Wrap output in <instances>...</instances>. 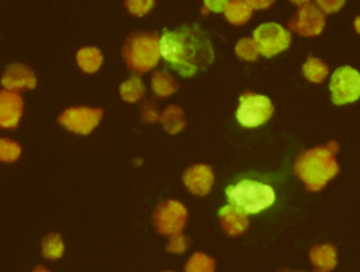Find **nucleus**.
Instances as JSON below:
<instances>
[{
  "label": "nucleus",
  "instance_id": "obj_5",
  "mask_svg": "<svg viewBox=\"0 0 360 272\" xmlns=\"http://www.w3.org/2000/svg\"><path fill=\"white\" fill-rule=\"evenodd\" d=\"M273 110V103L267 96L246 92L239 99L236 120L243 127H257L271 117Z\"/></svg>",
  "mask_w": 360,
  "mask_h": 272
},
{
  "label": "nucleus",
  "instance_id": "obj_16",
  "mask_svg": "<svg viewBox=\"0 0 360 272\" xmlns=\"http://www.w3.org/2000/svg\"><path fill=\"white\" fill-rule=\"evenodd\" d=\"M252 11L245 0H229L224 8V16L231 24L242 25L252 17Z\"/></svg>",
  "mask_w": 360,
  "mask_h": 272
},
{
  "label": "nucleus",
  "instance_id": "obj_4",
  "mask_svg": "<svg viewBox=\"0 0 360 272\" xmlns=\"http://www.w3.org/2000/svg\"><path fill=\"white\" fill-rule=\"evenodd\" d=\"M122 56L132 72L145 73L150 70L162 58L160 37L156 32H134L122 47Z\"/></svg>",
  "mask_w": 360,
  "mask_h": 272
},
{
  "label": "nucleus",
  "instance_id": "obj_11",
  "mask_svg": "<svg viewBox=\"0 0 360 272\" xmlns=\"http://www.w3.org/2000/svg\"><path fill=\"white\" fill-rule=\"evenodd\" d=\"M1 85L7 90L20 93L22 90L34 89L37 85V78L28 66L21 63H11L6 68L1 76Z\"/></svg>",
  "mask_w": 360,
  "mask_h": 272
},
{
  "label": "nucleus",
  "instance_id": "obj_14",
  "mask_svg": "<svg viewBox=\"0 0 360 272\" xmlns=\"http://www.w3.org/2000/svg\"><path fill=\"white\" fill-rule=\"evenodd\" d=\"M218 216L221 220V227L228 235H239L249 227L248 214L232 204L221 207Z\"/></svg>",
  "mask_w": 360,
  "mask_h": 272
},
{
  "label": "nucleus",
  "instance_id": "obj_20",
  "mask_svg": "<svg viewBox=\"0 0 360 272\" xmlns=\"http://www.w3.org/2000/svg\"><path fill=\"white\" fill-rule=\"evenodd\" d=\"M302 75L312 83H321L328 76V66L319 58L309 55L302 65Z\"/></svg>",
  "mask_w": 360,
  "mask_h": 272
},
{
  "label": "nucleus",
  "instance_id": "obj_9",
  "mask_svg": "<svg viewBox=\"0 0 360 272\" xmlns=\"http://www.w3.org/2000/svg\"><path fill=\"white\" fill-rule=\"evenodd\" d=\"M103 117L101 109L93 107H70L59 116V123L69 131L76 134H90Z\"/></svg>",
  "mask_w": 360,
  "mask_h": 272
},
{
  "label": "nucleus",
  "instance_id": "obj_10",
  "mask_svg": "<svg viewBox=\"0 0 360 272\" xmlns=\"http://www.w3.org/2000/svg\"><path fill=\"white\" fill-rule=\"evenodd\" d=\"M325 27V14L316 4H307L297 10L288 21V31L297 32L302 37L319 35Z\"/></svg>",
  "mask_w": 360,
  "mask_h": 272
},
{
  "label": "nucleus",
  "instance_id": "obj_32",
  "mask_svg": "<svg viewBox=\"0 0 360 272\" xmlns=\"http://www.w3.org/2000/svg\"><path fill=\"white\" fill-rule=\"evenodd\" d=\"M290 1L294 3V4L298 6V7H302V6H307V4L311 3V0H290Z\"/></svg>",
  "mask_w": 360,
  "mask_h": 272
},
{
  "label": "nucleus",
  "instance_id": "obj_26",
  "mask_svg": "<svg viewBox=\"0 0 360 272\" xmlns=\"http://www.w3.org/2000/svg\"><path fill=\"white\" fill-rule=\"evenodd\" d=\"M155 6V0H125L127 10L134 16H145Z\"/></svg>",
  "mask_w": 360,
  "mask_h": 272
},
{
  "label": "nucleus",
  "instance_id": "obj_28",
  "mask_svg": "<svg viewBox=\"0 0 360 272\" xmlns=\"http://www.w3.org/2000/svg\"><path fill=\"white\" fill-rule=\"evenodd\" d=\"M315 4L323 14H330L340 10L345 4V0H315Z\"/></svg>",
  "mask_w": 360,
  "mask_h": 272
},
{
  "label": "nucleus",
  "instance_id": "obj_7",
  "mask_svg": "<svg viewBox=\"0 0 360 272\" xmlns=\"http://www.w3.org/2000/svg\"><path fill=\"white\" fill-rule=\"evenodd\" d=\"M332 101L335 104H346L360 99V72L352 66L338 68L329 82Z\"/></svg>",
  "mask_w": 360,
  "mask_h": 272
},
{
  "label": "nucleus",
  "instance_id": "obj_12",
  "mask_svg": "<svg viewBox=\"0 0 360 272\" xmlns=\"http://www.w3.org/2000/svg\"><path fill=\"white\" fill-rule=\"evenodd\" d=\"M24 103L17 92L0 90V128H15L22 116Z\"/></svg>",
  "mask_w": 360,
  "mask_h": 272
},
{
  "label": "nucleus",
  "instance_id": "obj_18",
  "mask_svg": "<svg viewBox=\"0 0 360 272\" xmlns=\"http://www.w3.org/2000/svg\"><path fill=\"white\" fill-rule=\"evenodd\" d=\"M150 86L153 93L159 97L170 96L179 89V83L176 82V79L169 72H165V70H159L152 75Z\"/></svg>",
  "mask_w": 360,
  "mask_h": 272
},
{
  "label": "nucleus",
  "instance_id": "obj_17",
  "mask_svg": "<svg viewBox=\"0 0 360 272\" xmlns=\"http://www.w3.org/2000/svg\"><path fill=\"white\" fill-rule=\"evenodd\" d=\"M76 61H77L79 68L83 72L94 73L96 70L100 69V66L103 63V55H101L100 49H97L94 47H84V48L79 49V52L76 55Z\"/></svg>",
  "mask_w": 360,
  "mask_h": 272
},
{
  "label": "nucleus",
  "instance_id": "obj_34",
  "mask_svg": "<svg viewBox=\"0 0 360 272\" xmlns=\"http://www.w3.org/2000/svg\"><path fill=\"white\" fill-rule=\"evenodd\" d=\"M34 272H48V271L44 266H38V268H35Z\"/></svg>",
  "mask_w": 360,
  "mask_h": 272
},
{
  "label": "nucleus",
  "instance_id": "obj_3",
  "mask_svg": "<svg viewBox=\"0 0 360 272\" xmlns=\"http://www.w3.org/2000/svg\"><path fill=\"white\" fill-rule=\"evenodd\" d=\"M225 193L229 204L246 214L260 213L276 200V193L270 185L253 179H240L229 185Z\"/></svg>",
  "mask_w": 360,
  "mask_h": 272
},
{
  "label": "nucleus",
  "instance_id": "obj_29",
  "mask_svg": "<svg viewBox=\"0 0 360 272\" xmlns=\"http://www.w3.org/2000/svg\"><path fill=\"white\" fill-rule=\"evenodd\" d=\"M141 117H142V120H143L145 123H150V121L153 123V121H156V120H158V110H156V106H155L153 103H150V101L145 103V104L142 106Z\"/></svg>",
  "mask_w": 360,
  "mask_h": 272
},
{
  "label": "nucleus",
  "instance_id": "obj_21",
  "mask_svg": "<svg viewBox=\"0 0 360 272\" xmlns=\"http://www.w3.org/2000/svg\"><path fill=\"white\" fill-rule=\"evenodd\" d=\"M120 93L125 101L134 103L142 99V96L145 94V85L136 75H134L121 85Z\"/></svg>",
  "mask_w": 360,
  "mask_h": 272
},
{
  "label": "nucleus",
  "instance_id": "obj_1",
  "mask_svg": "<svg viewBox=\"0 0 360 272\" xmlns=\"http://www.w3.org/2000/svg\"><path fill=\"white\" fill-rule=\"evenodd\" d=\"M160 56L179 75L190 78L212 63L214 49L202 30L184 25L163 31Z\"/></svg>",
  "mask_w": 360,
  "mask_h": 272
},
{
  "label": "nucleus",
  "instance_id": "obj_8",
  "mask_svg": "<svg viewBox=\"0 0 360 272\" xmlns=\"http://www.w3.org/2000/svg\"><path fill=\"white\" fill-rule=\"evenodd\" d=\"M152 221L160 234H180L187 221V209L177 200H165L155 209Z\"/></svg>",
  "mask_w": 360,
  "mask_h": 272
},
{
  "label": "nucleus",
  "instance_id": "obj_31",
  "mask_svg": "<svg viewBox=\"0 0 360 272\" xmlns=\"http://www.w3.org/2000/svg\"><path fill=\"white\" fill-rule=\"evenodd\" d=\"M252 10H264L269 8L274 0H245Z\"/></svg>",
  "mask_w": 360,
  "mask_h": 272
},
{
  "label": "nucleus",
  "instance_id": "obj_2",
  "mask_svg": "<svg viewBox=\"0 0 360 272\" xmlns=\"http://www.w3.org/2000/svg\"><path fill=\"white\" fill-rule=\"evenodd\" d=\"M339 151L336 141H329L301 152L294 163V171L301 182L311 192L321 190L339 172V163L335 158Z\"/></svg>",
  "mask_w": 360,
  "mask_h": 272
},
{
  "label": "nucleus",
  "instance_id": "obj_15",
  "mask_svg": "<svg viewBox=\"0 0 360 272\" xmlns=\"http://www.w3.org/2000/svg\"><path fill=\"white\" fill-rule=\"evenodd\" d=\"M309 259L314 272H330L338 264V254L333 245L319 244L311 248Z\"/></svg>",
  "mask_w": 360,
  "mask_h": 272
},
{
  "label": "nucleus",
  "instance_id": "obj_22",
  "mask_svg": "<svg viewBox=\"0 0 360 272\" xmlns=\"http://www.w3.org/2000/svg\"><path fill=\"white\" fill-rule=\"evenodd\" d=\"M186 272H214L215 262L211 256L197 252L186 264Z\"/></svg>",
  "mask_w": 360,
  "mask_h": 272
},
{
  "label": "nucleus",
  "instance_id": "obj_6",
  "mask_svg": "<svg viewBox=\"0 0 360 272\" xmlns=\"http://www.w3.org/2000/svg\"><path fill=\"white\" fill-rule=\"evenodd\" d=\"M252 38L257 45L259 54L270 58L290 47L291 32L277 23H264L253 31Z\"/></svg>",
  "mask_w": 360,
  "mask_h": 272
},
{
  "label": "nucleus",
  "instance_id": "obj_25",
  "mask_svg": "<svg viewBox=\"0 0 360 272\" xmlns=\"http://www.w3.org/2000/svg\"><path fill=\"white\" fill-rule=\"evenodd\" d=\"M235 52L239 58L245 61H256L259 56V49L253 38H242L235 45Z\"/></svg>",
  "mask_w": 360,
  "mask_h": 272
},
{
  "label": "nucleus",
  "instance_id": "obj_30",
  "mask_svg": "<svg viewBox=\"0 0 360 272\" xmlns=\"http://www.w3.org/2000/svg\"><path fill=\"white\" fill-rule=\"evenodd\" d=\"M228 1L229 0H204V11H214V13L224 11Z\"/></svg>",
  "mask_w": 360,
  "mask_h": 272
},
{
  "label": "nucleus",
  "instance_id": "obj_24",
  "mask_svg": "<svg viewBox=\"0 0 360 272\" xmlns=\"http://www.w3.org/2000/svg\"><path fill=\"white\" fill-rule=\"evenodd\" d=\"M21 155V147L17 141L10 138H0V161L1 162H15Z\"/></svg>",
  "mask_w": 360,
  "mask_h": 272
},
{
  "label": "nucleus",
  "instance_id": "obj_33",
  "mask_svg": "<svg viewBox=\"0 0 360 272\" xmlns=\"http://www.w3.org/2000/svg\"><path fill=\"white\" fill-rule=\"evenodd\" d=\"M354 30L357 34H360V16L356 17V20H354Z\"/></svg>",
  "mask_w": 360,
  "mask_h": 272
},
{
  "label": "nucleus",
  "instance_id": "obj_23",
  "mask_svg": "<svg viewBox=\"0 0 360 272\" xmlns=\"http://www.w3.org/2000/svg\"><path fill=\"white\" fill-rule=\"evenodd\" d=\"M42 254L49 259H56L63 254V241L59 234H48L42 241Z\"/></svg>",
  "mask_w": 360,
  "mask_h": 272
},
{
  "label": "nucleus",
  "instance_id": "obj_13",
  "mask_svg": "<svg viewBox=\"0 0 360 272\" xmlns=\"http://www.w3.org/2000/svg\"><path fill=\"white\" fill-rule=\"evenodd\" d=\"M183 182L186 187L198 196H205L210 193L212 183H214V172L208 165H193L190 166L184 175H183Z\"/></svg>",
  "mask_w": 360,
  "mask_h": 272
},
{
  "label": "nucleus",
  "instance_id": "obj_19",
  "mask_svg": "<svg viewBox=\"0 0 360 272\" xmlns=\"http://www.w3.org/2000/svg\"><path fill=\"white\" fill-rule=\"evenodd\" d=\"M160 121L163 124V128L169 134H177L186 125V117L183 110L174 104L166 107V110L160 116Z\"/></svg>",
  "mask_w": 360,
  "mask_h": 272
},
{
  "label": "nucleus",
  "instance_id": "obj_27",
  "mask_svg": "<svg viewBox=\"0 0 360 272\" xmlns=\"http://www.w3.org/2000/svg\"><path fill=\"white\" fill-rule=\"evenodd\" d=\"M188 244H190L188 238L181 235V233L180 234H174V235L170 237V241H169V245H167V251L180 254V252H183V251H186L188 248Z\"/></svg>",
  "mask_w": 360,
  "mask_h": 272
}]
</instances>
